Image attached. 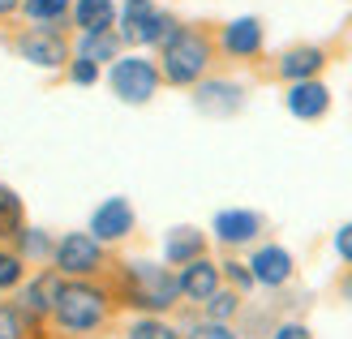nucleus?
I'll return each mask as SVG.
<instances>
[{
    "instance_id": "27",
    "label": "nucleus",
    "mask_w": 352,
    "mask_h": 339,
    "mask_svg": "<svg viewBox=\"0 0 352 339\" xmlns=\"http://www.w3.org/2000/svg\"><path fill=\"white\" fill-rule=\"evenodd\" d=\"M181 339H241V335L228 327V322H206V318H202V322H193Z\"/></svg>"
},
{
    "instance_id": "33",
    "label": "nucleus",
    "mask_w": 352,
    "mask_h": 339,
    "mask_svg": "<svg viewBox=\"0 0 352 339\" xmlns=\"http://www.w3.org/2000/svg\"><path fill=\"white\" fill-rule=\"evenodd\" d=\"M340 292H344V300H348V305H352V271L344 275V283H340Z\"/></svg>"
},
{
    "instance_id": "22",
    "label": "nucleus",
    "mask_w": 352,
    "mask_h": 339,
    "mask_svg": "<svg viewBox=\"0 0 352 339\" xmlns=\"http://www.w3.org/2000/svg\"><path fill=\"white\" fill-rule=\"evenodd\" d=\"M17 237H22V198L0 185V241H17Z\"/></svg>"
},
{
    "instance_id": "13",
    "label": "nucleus",
    "mask_w": 352,
    "mask_h": 339,
    "mask_svg": "<svg viewBox=\"0 0 352 339\" xmlns=\"http://www.w3.org/2000/svg\"><path fill=\"white\" fill-rule=\"evenodd\" d=\"M219 47L228 56H236V61L258 56L262 52V22L258 17H236V22H228L223 34H219Z\"/></svg>"
},
{
    "instance_id": "3",
    "label": "nucleus",
    "mask_w": 352,
    "mask_h": 339,
    "mask_svg": "<svg viewBox=\"0 0 352 339\" xmlns=\"http://www.w3.org/2000/svg\"><path fill=\"white\" fill-rule=\"evenodd\" d=\"M125 296L129 305L138 309H151V314H164L181 300V288H176V275L168 266H155V262H129L125 266Z\"/></svg>"
},
{
    "instance_id": "8",
    "label": "nucleus",
    "mask_w": 352,
    "mask_h": 339,
    "mask_svg": "<svg viewBox=\"0 0 352 339\" xmlns=\"http://www.w3.org/2000/svg\"><path fill=\"white\" fill-rule=\"evenodd\" d=\"M133 223H138V215H133L129 198H108V202H99L95 215H91V237L99 245H112V241H125L133 232Z\"/></svg>"
},
{
    "instance_id": "20",
    "label": "nucleus",
    "mask_w": 352,
    "mask_h": 339,
    "mask_svg": "<svg viewBox=\"0 0 352 339\" xmlns=\"http://www.w3.org/2000/svg\"><path fill=\"white\" fill-rule=\"evenodd\" d=\"M78 56H82V61H91V65H112V61L120 56V34H116V30H103V34H82Z\"/></svg>"
},
{
    "instance_id": "32",
    "label": "nucleus",
    "mask_w": 352,
    "mask_h": 339,
    "mask_svg": "<svg viewBox=\"0 0 352 339\" xmlns=\"http://www.w3.org/2000/svg\"><path fill=\"white\" fill-rule=\"evenodd\" d=\"M22 9V0H0V17H9V13H17Z\"/></svg>"
},
{
    "instance_id": "23",
    "label": "nucleus",
    "mask_w": 352,
    "mask_h": 339,
    "mask_svg": "<svg viewBox=\"0 0 352 339\" xmlns=\"http://www.w3.org/2000/svg\"><path fill=\"white\" fill-rule=\"evenodd\" d=\"M206 305V322H232V318L241 314V292H215L210 300H202Z\"/></svg>"
},
{
    "instance_id": "1",
    "label": "nucleus",
    "mask_w": 352,
    "mask_h": 339,
    "mask_svg": "<svg viewBox=\"0 0 352 339\" xmlns=\"http://www.w3.org/2000/svg\"><path fill=\"white\" fill-rule=\"evenodd\" d=\"M164 52V65H160V78H168L172 86H193V82H202V74L210 69V39H206V30L198 26H176V34L160 47Z\"/></svg>"
},
{
    "instance_id": "11",
    "label": "nucleus",
    "mask_w": 352,
    "mask_h": 339,
    "mask_svg": "<svg viewBox=\"0 0 352 339\" xmlns=\"http://www.w3.org/2000/svg\"><path fill=\"white\" fill-rule=\"evenodd\" d=\"M193 108L206 112V116H232L245 108V91L236 82H202L193 91Z\"/></svg>"
},
{
    "instance_id": "17",
    "label": "nucleus",
    "mask_w": 352,
    "mask_h": 339,
    "mask_svg": "<svg viewBox=\"0 0 352 339\" xmlns=\"http://www.w3.org/2000/svg\"><path fill=\"white\" fill-rule=\"evenodd\" d=\"M164 258L172 266H185L193 258H206V237L198 228H172L168 237H164Z\"/></svg>"
},
{
    "instance_id": "28",
    "label": "nucleus",
    "mask_w": 352,
    "mask_h": 339,
    "mask_svg": "<svg viewBox=\"0 0 352 339\" xmlns=\"http://www.w3.org/2000/svg\"><path fill=\"white\" fill-rule=\"evenodd\" d=\"M219 275L232 279V292H250L254 288V275H250V266H245V262H223Z\"/></svg>"
},
{
    "instance_id": "30",
    "label": "nucleus",
    "mask_w": 352,
    "mask_h": 339,
    "mask_svg": "<svg viewBox=\"0 0 352 339\" xmlns=\"http://www.w3.org/2000/svg\"><path fill=\"white\" fill-rule=\"evenodd\" d=\"M336 254L352 266V223H340V232H336Z\"/></svg>"
},
{
    "instance_id": "18",
    "label": "nucleus",
    "mask_w": 352,
    "mask_h": 339,
    "mask_svg": "<svg viewBox=\"0 0 352 339\" xmlns=\"http://www.w3.org/2000/svg\"><path fill=\"white\" fill-rule=\"evenodd\" d=\"M60 275L56 271H43V275H34L26 288H22V305L17 309H30V314H52V305H56V296H60Z\"/></svg>"
},
{
    "instance_id": "6",
    "label": "nucleus",
    "mask_w": 352,
    "mask_h": 339,
    "mask_svg": "<svg viewBox=\"0 0 352 339\" xmlns=\"http://www.w3.org/2000/svg\"><path fill=\"white\" fill-rule=\"evenodd\" d=\"M52 262H56V275H74V279L95 275V271H103V245L91 232H69L52 249Z\"/></svg>"
},
{
    "instance_id": "12",
    "label": "nucleus",
    "mask_w": 352,
    "mask_h": 339,
    "mask_svg": "<svg viewBox=\"0 0 352 339\" xmlns=\"http://www.w3.org/2000/svg\"><path fill=\"white\" fill-rule=\"evenodd\" d=\"M219 266L210 262V258H193V262H185L181 266V275H176V288H181V296H189V300H210L219 292Z\"/></svg>"
},
{
    "instance_id": "31",
    "label": "nucleus",
    "mask_w": 352,
    "mask_h": 339,
    "mask_svg": "<svg viewBox=\"0 0 352 339\" xmlns=\"http://www.w3.org/2000/svg\"><path fill=\"white\" fill-rule=\"evenodd\" d=\"M271 339H314L309 335V327L305 322H284V327H275V335Z\"/></svg>"
},
{
    "instance_id": "25",
    "label": "nucleus",
    "mask_w": 352,
    "mask_h": 339,
    "mask_svg": "<svg viewBox=\"0 0 352 339\" xmlns=\"http://www.w3.org/2000/svg\"><path fill=\"white\" fill-rule=\"evenodd\" d=\"M26 279V262L13 254V249H0V292L17 288V283Z\"/></svg>"
},
{
    "instance_id": "16",
    "label": "nucleus",
    "mask_w": 352,
    "mask_h": 339,
    "mask_svg": "<svg viewBox=\"0 0 352 339\" xmlns=\"http://www.w3.org/2000/svg\"><path fill=\"white\" fill-rule=\"evenodd\" d=\"M74 26L82 34H103V30H116V5L112 0H74Z\"/></svg>"
},
{
    "instance_id": "19",
    "label": "nucleus",
    "mask_w": 352,
    "mask_h": 339,
    "mask_svg": "<svg viewBox=\"0 0 352 339\" xmlns=\"http://www.w3.org/2000/svg\"><path fill=\"white\" fill-rule=\"evenodd\" d=\"M69 9H74V0H22V13L34 22V30H56L60 34Z\"/></svg>"
},
{
    "instance_id": "24",
    "label": "nucleus",
    "mask_w": 352,
    "mask_h": 339,
    "mask_svg": "<svg viewBox=\"0 0 352 339\" xmlns=\"http://www.w3.org/2000/svg\"><path fill=\"white\" fill-rule=\"evenodd\" d=\"M125 339H181V331L168 327L164 318H138V322L129 327V335H125Z\"/></svg>"
},
{
    "instance_id": "15",
    "label": "nucleus",
    "mask_w": 352,
    "mask_h": 339,
    "mask_svg": "<svg viewBox=\"0 0 352 339\" xmlns=\"http://www.w3.org/2000/svg\"><path fill=\"white\" fill-rule=\"evenodd\" d=\"M262 228L267 223H262L258 210H219L215 215V237L223 245H250V241H258Z\"/></svg>"
},
{
    "instance_id": "2",
    "label": "nucleus",
    "mask_w": 352,
    "mask_h": 339,
    "mask_svg": "<svg viewBox=\"0 0 352 339\" xmlns=\"http://www.w3.org/2000/svg\"><path fill=\"white\" fill-rule=\"evenodd\" d=\"M52 318L74 335L99 331L108 322V292L95 288V283H86V279L60 283V296H56V305H52Z\"/></svg>"
},
{
    "instance_id": "21",
    "label": "nucleus",
    "mask_w": 352,
    "mask_h": 339,
    "mask_svg": "<svg viewBox=\"0 0 352 339\" xmlns=\"http://www.w3.org/2000/svg\"><path fill=\"white\" fill-rule=\"evenodd\" d=\"M52 237L43 228H22V237H17V258L22 262H52Z\"/></svg>"
},
{
    "instance_id": "7",
    "label": "nucleus",
    "mask_w": 352,
    "mask_h": 339,
    "mask_svg": "<svg viewBox=\"0 0 352 339\" xmlns=\"http://www.w3.org/2000/svg\"><path fill=\"white\" fill-rule=\"evenodd\" d=\"M13 52H22V56L30 65H39V69L69 65V43H65V34H56V30H22L13 39Z\"/></svg>"
},
{
    "instance_id": "14",
    "label": "nucleus",
    "mask_w": 352,
    "mask_h": 339,
    "mask_svg": "<svg viewBox=\"0 0 352 339\" xmlns=\"http://www.w3.org/2000/svg\"><path fill=\"white\" fill-rule=\"evenodd\" d=\"M288 112L296 116V120H318V116H327V108H331V91L314 78V82H292L288 86Z\"/></svg>"
},
{
    "instance_id": "5",
    "label": "nucleus",
    "mask_w": 352,
    "mask_h": 339,
    "mask_svg": "<svg viewBox=\"0 0 352 339\" xmlns=\"http://www.w3.org/2000/svg\"><path fill=\"white\" fill-rule=\"evenodd\" d=\"M108 82H112V91H116V99L120 103H151L155 99V91H160V69H155L146 56H116L112 61V74H108Z\"/></svg>"
},
{
    "instance_id": "29",
    "label": "nucleus",
    "mask_w": 352,
    "mask_h": 339,
    "mask_svg": "<svg viewBox=\"0 0 352 339\" xmlns=\"http://www.w3.org/2000/svg\"><path fill=\"white\" fill-rule=\"evenodd\" d=\"M69 78H74L78 86H91V82H99V65H91V61H69Z\"/></svg>"
},
{
    "instance_id": "10",
    "label": "nucleus",
    "mask_w": 352,
    "mask_h": 339,
    "mask_svg": "<svg viewBox=\"0 0 352 339\" xmlns=\"http://www.w3.org/2000/svg\"><path fill=\"white\" fill-rule=\"evenodd\" d=\"M250 266V275H254V283H262V288H284V283L292 279V254L284 245H262V249H254V258L245 262Z\"/></svg>"
},
{
    "instance_id": "26",
    "label": "nucleus",
    "mask_w": 352,
    "mask_h": 339,
    "mask_svg": "<svg viewBox=\"0 0 352 339\" xmlns=\"http://www.w3.org/2000/svg\"><path fill=\"white\" fill-rule=\"evenodd\" d=\"M26 335V314L17 305H0V339H22Z\"/></svg>"
},
{
    "instance_id": "9",
    "label": "nucleus",
    "mask_w": 352,
    "mask_h": 339,
    "mask_svg": "<svg viewBox=\"0 0 352 339\" xmlns=\"http://www.w3.org/2000/svg\"><path fill=\"white\" fill-rule=\"evenodd\" d=\"M322 69H327V52L318 43H296L288 52H279V61H275V74L284 82H314Z\"/></svg>"
},
{
    "instance_id": "4",
    "label": "nucleus",
    "mask_w": 352,
    "mask_h": 339,
    "mask_svg": "<svg viewBox=\"0 0 352 339\" xmlns=\"http://www.w3.org/2000/svg\"><path fill=\"white\" fill-rule=\"evenodd\" d=\"M176 17L155 9V0H125V9H120V43H133V47H146V43H168L176 34Z\"/></svg>"
}]
</instances>
